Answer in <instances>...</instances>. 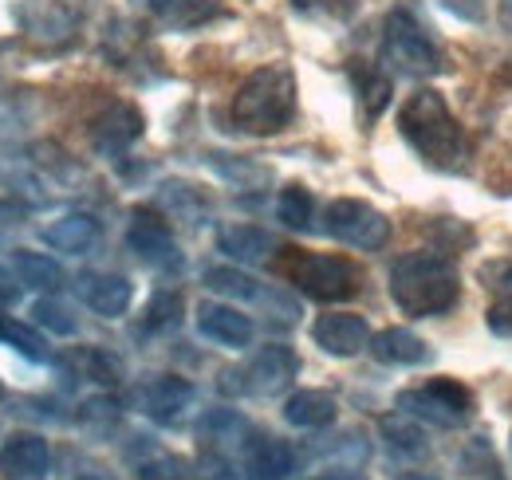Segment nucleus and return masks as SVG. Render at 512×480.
Wrapping results in <instances>:
<instances>
[{
	"mask_svg": "<svg viewBox=\"0 0 512 480\" xmlns=\"http://www.w3.org/2000/svg\"><path fill=\"white\" fill-rule=\"evenodd\" d=\"M461 296L457 268L442 252H406L390 264V300L406 315L430 319L449 311Z\"/></svg>",
	"mask_w": 512,
	"mask_h": 480,
	"instance_id": "obj_1",
	"label": "nucleus"
},
{
	"mask_svg": "<svg viewBox=\"0 0 512 480\" xmlns=\"http://www.w3.org/2000/svg\"><path fill=\"white\" fill-rule=\"evenodd\" d=\"M398 130L402 138L430 162V166H442L453 170L465 154V134H461V122L449 115L446 99L434 91V87H422L414 91L402 111H398Z\"/></svg>",
	"mask_w": 512,
	"mask_h": 480,
	"instance_id": "obj_2",
	"label": "nucleus"
},
{
	"mask_svg": "<svg viewBox=\"0 0 512 480\" xmlns=\"http://www.w3.org/2000/svg\"><path fill=\"white\" fill-rule=\"evenodd\" d=\"M296 115V75L280 63L253 71L233 95V122L245 134H276Z\"/></svg>",
	"mask_w": 512,
	"mask_h": 480,
	"instance_id": "obj_3",
	"label": "nucleus"
},
{
	"mask_svg": "<svg viewBox=\"0 0 512 480\" xmlns=\"http://www.w3.org/2000/svg\"><path fill=\"white\" fill-rule=\"evenodd\" d=\"M284 280L304 292L308 300L343 303L363 288V272L347 256H323V252H304V248H284L280 260Z\"/></svg>",
	"mask_w": 512,
	"mask_h": 480,
	"instance_id": "obj_4",
	"label": "nucleus"
},
{
	"mask_svg": "<svg viewBox=\"0 0 512 480\" xmlns=\"http://www.w3.org/2000/svg\"><path fill=\"white\" fill-rule=\"evenodd\" d=\"M383 52L402 75H434V71H442V52H438L434 36L406 8L386 16Z\"/></svg>",
	"mask_w": 512,
	"mask_h": 480,
	"instance_id": "obj_5",
	"label": "nucleus"
},
{
	"mask_svg": "<svg viewBox=\"0 0 512 480\" xmlns=\"http://www.w3.org/2000/svg\"><path fill=\"white\" fill-rule=\"evenodd\" d=\"M398 410L418 421H430L438 429H457L473 414V394L453 378H434V382H426L418 390H402L398 394Z\"/></svg>",
	"mask_w": 512,
	"mask_h": 480,
	"instance_id": "obj_6",
	"label": "nucleus"
},
{
	"mask_svg": "<svg viewBox=\"0 0 512 480\" xmlns=\"http://www.w3.org/2000/svg\"><path fill=\"white\" fill-rule=\"evenodd\" d=\"M327 221V233L347 244V248H359V252H379L386 240H390V221L375 205L367 201H355V197H339L327 205L323 213Z\"/></svg>",
	"mask_w": 512,
	"mask_h": 480,
	"instance_id": "obj_7",
	"label": "nucleus"
},
{
	"mask_svg": "<svg viewBox=\"0 0 512 480\" xmlns=\"http://www.w3.org/2000/svg\"><path fill=\"white\" fill-rule=\"evenodd\" d=\"M296 370H300V359H296L288 347H264V351L253 355L237 374H229V378H237V382H225V386L260 398V394L284 390V386L296 378Z\"/></svg>",
	"mask_w": 512,
	"mask_h": 480,
	"instance_id": "obj_8",
	"label": "nucleus"
},
{
	"mask_svg": "<svg viewBox=\"0 0 512 480\" xmlns=\"http://www.w3.org/2000/svg\"><path fill=\"white\" fill-rule=\"evenodd\" d=\"M138 138H142V115H138V107H130L123 99L107 103V107L91 119V146H95L99 154H107V158L127 154Z\"/></svg>",
	"mask_w": 512,
	"mask_h": 480,
	"instance_id": "obj_9",
	"label": "nucleus"
},
{
	"mask_svg": "<svg viewBox=\"0 0 512 480\" xmlns=\"http://www.w3.org/2000/svg\"><path fill=\"white\" fill-rule=\"evenodd\" d=\"M130 248L150 264V268H178V244L170 225L154 213V209H134L127 229Z\"/></svg>",
	"mask_w": 512,
	"mask_h": 480,
	"instance_id": "obj_10",
	"label": "nucleus"
},
{
	"mask_svg": "<svg viewBox=\"0 0 512 480\" xmlns=\"http://www.w3.org/2000/svg\"><path fill=\"white\" fill-rule=\"evenodd\" d=\"M312 339L320 343L327 355L351 359V355H359V351L371 343V331H367V319H359V315H351V311H331V315H320V319H316Z\"/></svg>",
	"mask_w": 512,
	"mask_h": 480,
	"instance_id": "obj_11",
	"label": "nucleus"
},
{
	"mask_svg": "<svg viewBox=\"0 0 512 480\" xmlns=\"http://www.w3.org/2000/svg\"><path fill=\"white\" fill-rule=\"evenodd\" d=\"M52 469V449L36 433H12L0 449V473L12 480H44Z\"/></svg>",
	"mask_w": 512,
	"mask_h": 480,
	"instance_id": "obj_12",
	"label": "nucleus"
},
{
	"mask_svg": "<svg viewBox=\"0 0 512 480\" xmlns=\"http://www.w3.org/2000/svg\"><path fill=\"white\" fill-rule=\"evenodd\" d=\"M197 331H201L209 343L233 347V351H241V347L253 343V319L241 315V311L229 307V303H201V307H197Z\"/></svg>",
	"mask_w": 512,
	"mask_h": 480,
	"instance_id": "obj_13",
	"label": "nucleus"
},
{
	"mask_svg": "<svg viewBox=\"0 0 512 480\" xmlns=\"http://www.w3.org/2000/svg\"><path fill=\"white\" fill-rule=\"evenodd\" d=\"M190 402H193V386L186 378H174V374H162V378H154V382H146V386L138 390L142 414L162 421V425L182 418V414L190 410Z\"/></svg>",
	"mask_w": 512,
	"mask_h": 480,
	"instance_id": "obj_14",
	"label": "nucleus"
},
{
	"mask_svg": "<svg viewBox=\"0 0 512 480\" xmlns=\"http://www.w3.org/2000/svg\"><path fill=\"white\" fill-rule=\"evenodd\" d=\"M79 300L87 303L95 315H103V319H119V315H127L130 300H134V288H130L127 276L87 272V276H79Z\"/></svg>",
	"mask_w": 512,
	"mask_h": 480,
	"instance_id": "obj_15",
	"label": "nucleus"
},
{
	"mask_svg": "<svg viewBox=\"0 0 512 480\" xmlns=\"http://www.w3.org/2000/svg\"><path fill=\"white\" fill-rule=\"evenodd\" d=\"M150 12L170 32H193V28L221 20L229 8H225V0H150Z\"/></svg>",
	"mask_w": 512,
	"mask_h": 480,
	"instance_id": "obj_16",
	"label": "nucleus"
},
{
	"mask_svg": "<svg viewBox=\"0 0 512 480\" xmlns=\"http://www.w3.org/2000/svg\"><path fill=\"white\" fill-rule=\"evenodd\" d=\"M296 457L280 437H253L245 445V469L253 480H284L292 473Z\"/></svg>",
	"mask_w": 512,
	"mask_h": 480,
	"instance_id": "obj_17",
	"label": "nucleus"
},
{
	"mask_svg": "<svg viewBox=\"0 0 512 480\" xmlns=\"http://www.w3.org/2000/svg\"><path fill=\"white\" fill-rule=\"evenodd\" d=\"M371 355L379 362H390V366H418V362L430 359V347L406 327H386L371 339Z\"/></svg>",
	"mask_w": 512,
	"mask_h": 480,
	"instance_id": "obj_18",
	"label": "nucleus"
},
{
	"mask_svg": "<svg viewBox=\"0 0 512 480\" xmlns=\"http://www.w3.org/2000/svg\"><path fill=\"white\" fill-rule=\"evenodd\" d=\"M284 418L296 429H323L335 421V398L327 390H296L284 402Z\"/></svg>",
	"mask_w": 512,
	"mask_h": 480,
	"instance_id": "obj_19",
	"label": "nucleus"
},
{
	"mask_svg": "<svg viewBox=\"0 0 512 480\" xmlns=\"http://www.w3.org/2000/svg\"><path fill=\"white\" fill-rule=\"evenodd\" d=\"M44 240L52 248H60V252H87L99 240V221L91 213H67V217L52 221L44 229Z\"/></svg>",
	"mask_w": 512,
	"mask_h": 480,
	"instance_id": "obj_20",
	"label": "nucleus"
},
{
	"mask_svg": "<svg viewBox=\"0 0 512 480\" xmlns=\"http://www.w3.org/2000/svg\"><path fill=\"white\" fill-rule=\"evenodd\" d=\"M12 268H16V280L20 284H28V288H60V280H64V272H60V264L52 260V256H44V252H28V248H16L12 252Z\"/></svg>",
	"mask_w": 512,
	"mask_h": 480,
	"instance_id": "obj_21",
	"label": "nucleus"
},
{
	"mask_svg": "<svg viewBox=\"0 0 512 480\" xmlns=\"http://www.w3.org/2000/svg\"><path fill=\"white\" fill-rule=\"evenodd\" d=\"M217 244H221V252H229L233 260H264L276 244H272V237L264 233V229H256V225H233V229H225L221 237H217Z\"/></svg>",
	"mask_w": 512,
	"mask_h": 480,
	"instance_id": "obj_22",
	"label": "nucleus"
},
{
	"mask_svg": "<svg viewBox=\"0 0 512 480\" xmlns=\"http://www.w3.org/2000/svg\"><path fill=\"white\" fill-rule=\"evenodd\" d=\"M205 288L217 292V296H229V300H256V296H260V288H256V280L249 272L225 268V264L205 272Z\"/></svg>",
	"mask_w": 512,
	"mask_h": 480,
	"instance_id": "obj_23",
	"label": "nucleus"
},
{
	"mask_svg": "<svg viewBox=\"0 0 512 480\" xmlns=\"http://www.w3.org/2000/svg\"><path fill=\"white\" fill-rule=\"evenodd\" d=\"M0 343H8L16 355H24L28 362H44L48 359V347H44V339L28 327V323H20V319H0Z\"/></svg>",
	"mask_w": 512,
	"mask_h": 480,
	"instance_id": "obj_24",
	"label": "nucleus"
},
{
	"mask_svg": "<svg viewBox=\"0 0 512 480\" xmlns=\"http://www.w3.org/2000/svg\"><path fill=\"white\" fill-rule=\"evenodd\" d=\"M276 217H280L288 229H308V225H312V193H308L304 185H288V189H280Z\"/></svg>",
	"mask_w": 512,
	"mask_h": 480,
	"instance_id": "obj_25",
	"label": "nucleus"
},
{
	"mask_svg": "<svg viewBox=\"0 0 512 480\" xmlns=\"http://www.w3.org/2000/svg\"><path fill=\"white\" fill-rule=\"evenodd\" d=\"M182 319V296L178 292H158L146 307V331H174Z\"/></svg>",
	"mask_w": 512,
	"mask_h": 480,
	"instance_id": "obj_26",
	"label": "nucleus"
},
{
	"mask_svg": "<svg viewBox=\"0 0 512 480\" xmlns=\"http://www.w3.org/2000/svg\"><path fill=\"white\" fill-rule=\"evenodd\" d=\"M79 366L87 370V378H95V382H103V386H115V382L123 378V362L115 359V355H107L103 347H87V351L79 355Z\"/></svg>",
	"mask_w": 512,
	"mask_h": 480,
	"instance_id": "obj_27",
	"label": "nucleus"
},
{
	"mask_svg": "<svg viewBox=\"0 0 512 480\" xmlns=\"http://www.w3.org/2000/svg\"><path fill=\"white\" fill-rule=\"evenodd\" d=\"M32 315H36V323L40 327H48L52 335H75V315H71V307L60 300H36V307H32Z\"/></svg>",
	"mask_w": 512,
	"mask_h": 480,
	"instance_id": "obj_28",
	"label": "nucleus"
},
{
	"mask_svg": "<svg viewBox=\"0 0 512 480\" xmlns=\"http://www.w3.org/2000/svg\"><path fill=\"white\" fill-rule=\"evenodd\" d=\"M383 433L390 437V445H394L398 453H422V449H426V433H422L418 425H410L406 418H386Z\"/></svg>",
	"mask_w": 512,
	"mask_h": 480,
	"instance_id": "obj_29",
	"label": "nucleus"
},
{
	"mask_svg": "<svg viewBox=\"0 0 512 480\" xmlns=\"http://www.w3.org/2000/svg\"><path fill=\"white\" fill-rule=\"evenodd\" d=\"M292 8L323 20H351L359 12V0H292Z\"/></svg>",
	"mask_w": 512,
	"mask_h": 480,
	"instance_id": "obj_30",
	"label": "nucleus"
},
{
	"mask_svg": "<svg viewBox=\"0 0 512 480\" xmlns=\"http://www.w3.org/2000/svg\"><path fill=\"white\" fill-rule=\"evenodd\" d=\"M138 480H193V473L182 457H154L138 465Z\"/></svg>",
	"mask_w": 512,
	"mask_h": 480,
	"instance_id": "obj_31",
	"label": "nucleus"
},
{
	"mask_svg": "<svg viewBox=\"0 0 512 480\" xmlns=\"http://www.w3.org/2000/svg\"><path fill=\"white\" fill-rule=\"evenodd\" d=\"M386 99H390V79H386V75H375V71H367V83H363V103H367V115H371V119L383 111Z\"/></svg>",
	"mask_w": 512,
	"mask_h": 480,
	"instance_id": "obj_32",
	"label": "nucleus"
},
{
	"mask_svg": "<svg viewBox=\"0 0 512 480\" xmlns=\"http://www.w3.org/2000/svg\"><path fill=\"white\" fill-rule=\"evenodd\" d=\"M446 12H453L457 20H465V24H481L485 16H489V0H438Z\"/></svg>",
	"mask_w": 512,
	"mask_h": 480,
	"instance_id": "obj_33",
	"label": "nucleus"
},
{
	"mask_svg": "<svg viewBox=\"0 0 512 480\" xmlns=\"http://www.w3.org/2000/svg\"><path fill=\"white\" fill-rule=\"evenodd\" d=\"M213 166H217L229 181H241V185H253V181L268 178V170H264V166H245V162H241V166H229V162H225V154H213Z\"/></svg>",
	"mask_w": 512,
	"mask_h": 480,
	"instance_id": "obj_34",
	"label": "nucleus"
},
{
	"mask_svg": "<svg viewBox=\"0 0 512 480\" xmlns=\"http://www.w3.org/2000/svg\"><path fill=\"white\" fill-rule=\"evenodd\" d=\"M489 327H493L497 335L512 339V296H505V300H497L489 307Z\"/></svg>",
	"mask_w": 512,
	"mask_h": 480,
	"instance_id": "obj_35",
	"label": "nucleus"
},
{
	"mask_svg": "<svg viewBox=\"0 0 512 480\" xmlns=\"http://www.w3.org/2000/svg\"><path fill=\"white\" fill-rule=\"evenodd\" d=\"M16 300V288H12V276L0 268V303H12Z\"/></svg>",
	"mask_w": 512,
	"mask_h": 480,
	"instance_id": "obj_36",
	"label": "nucleus"
},
{
	"mask_svg": "<svg viewBox=\"0 0 512 480\" xmlns=\"http://www.w3.org/2000/svg\"><path fill=\"white\" fill-rule=\"evenodd\" d=\"M316 480H363V477H355V473H323Z\"/></svg>",
	"mask_w": 512,
	"mask_h": 480,
	"instance_id": "obj_37",
	"label": "nucleus"
},
{
	"mask_svg": "<svg viewBox=\"0 0 512 480\" xmlns=\"http://www.w3.org/2000/svg\"><path fill=\"white\" fill-rule=\"evenodd\" d=\"M406 480H426V477H406Z\"/></svg>",
	"mask_w": 512,
	"mask_h": 480,
	"instance_id": "obj_38",
	"label": "nucleus"
}]
</instances>
